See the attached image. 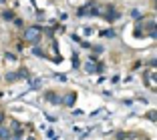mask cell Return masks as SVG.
Returning <instances> with one entry per match:
<instances>
[{"instance_id":"1","label":"cell","mask_w":157,"mask_h":140,"mask_svg":"<svg viewBox=\"0 0 157 140\" xmlns=\"http://www.w3.org/2000/svg\"><path fill=\"white\" fill-rule=\"evenodd\" d=\"M24 40L30 44H38L42 40V28L40 26H28L24 30Z\"/></svg>"},{"instance_id":"2","label":"cell","mask_w":157,"mask_h":140,"mask_svg":"<svg viewBox=\"0 0 157 140\" xmlns=\"http://www.w3.org/2000/svg\"><path fill=\"white\" fill-rule=\"evenodd\" d=\"M99 6L97 2H87L78 8V16H99Z\"/></svg>"},{"instance_id":"3","label":"cell","mask_w":157,"mask_h":140,"mask_svg":"<svg viewBox=\"0 0 157 140\" xmlns=\"http://www.w3.org/2000/svg\"><path fill=\"white\" fill-rule=\"evenodd\" d=\"M145 84H147L151 90H155V68H151V70L145 74Z\"/></svg>"},{"instance_id":"4","label":"cell","mask_w":157,"mask_h":140,"mask_svg":"<svg viewBox=\"0 0 157 140\" xmlns=\"http://www.w3.org/2000/svg\"><path fill=\"white\" fill-rule=\"evenodd\" d=\"M18 56L16 54H12V52H6L4 54V64H8V66H18Z\"/></svg>"},{"instance_id":"5","label":"cell","mask_w":157,"mask_h":140,"mask_svg":"<svg viewBox=\"0 0 157 140\" xmlns=\"http://www.w3.org/2000/svg\"><path fill=\"white\" fill-rule=\"evenodd\" d=\"M60 104H65V106H73V104H75V92L65 94L63 98H60Z\"/></svg>"},{"instance_id":"6","label":"cell","mask_w":157,"mask_h":140,"mask_svg":"<svg viewBox=\"0 0 157 140\" xmlns=\"http://www.w3.org/2000/svg\"><path fill=\"white\" fill-rule=\"evenodd\" d=\"M10 136H12V132L8 130V126L6 124H0V140H8Z\"/></svg>"},{"instance_id":"7","label":"cell","mask_w":157,"mask_h":140,"mask_svg":"<svg viewBox=\"0 0 157 140\" xmlns=\"http://www.w3.org/2000/svg\"><path fill=\"white\" fill-rule=\"evenodd\" d=\"M46 100L51 104H60V96L56 94V92H48V94H46Z\"/></svg>"},{"instance_id":"8","label":"cell","mask_w":157,"mask_h":140,"mask_svg":"<svg viewBox=\"0 0 157 140\" xmlns=\"http://www.w3.org/2000/svg\"><path fill=\"white\" fill-rule=\"evenodd\" d=\"M33 54H34V56H44V52H42L40 46H34V48H33Z\"/></svg>"},{"instance_id":"9","label":"cell","mask_w":157,"mask_h":140,"mask_svg":"<svg viewBox=\"0 0 157 140\" xmlns=\"http://www.w3.org/2000/svg\"><path fill=\"white\" fill-rule=\"evenodd\" d=\"M147 118H149V120H155V110H151V112L147 114Z\"/></svg>"},{"instance_id":"10","label":"cell","mask_w":157,"mask_h":140,"mask_svg":"<svg viewBox=\"0 0 157 140\" xmlns=\"http://www.w3.org/2000/svg\"><path fill=\"white\" fill-rule=\"evenodd\" d=\"M0 82H2V72H0Z\"/></svg>"}]
</instances>
